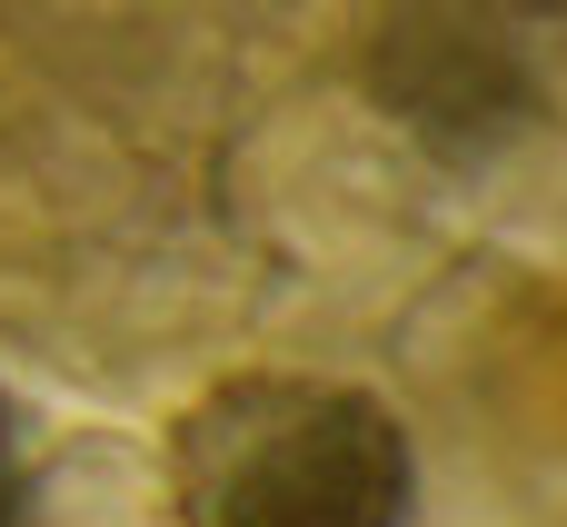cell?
<instances>
[{
  "label": "cell",
  "instance_id": "6da1fadb",
  "mask_svg": "<svg viewBox=\"0 0 567 527\" xmlns=\"http://www.w3.org/2000/svg\"><path fill=\"white\" fill-rule=\"evenodd\" d=\"M419 458L379 389L249 369L169 418L179 527H409Z\"/></svg>",
  "mask_w": 567,
  "mask_h": 527
},
{
  "label": "cell",
  "instance_id": "7a4b0ae2",
  "mask_svg": "<svg viewBox=\"0 0 567 527\" xmlns=\"http://www.w3.org/2000/svg\"><path fill=\"white\" fill-rule=\"evenodd\" d=\"M20 518V418H10V399H0V527Z\"/></svg>",
  "mask_w": 567,
  "mask_h": 527
}]
</instances>
